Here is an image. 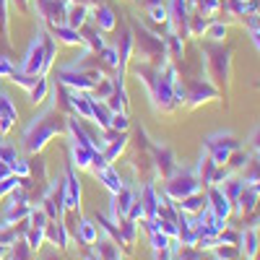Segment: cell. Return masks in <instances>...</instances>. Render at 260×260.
<instances>
[{"instance_id": "cell-1", "label": "cell", "mask_w": 260, "mask_h": 260, "mask_svg": "<svg viewBox=\"0 0 260 260\" xmlns=\"http://www.w3.org/2000/svg\"><path fill=\"white\" fill-rule=\"evenodd\" d=\"M55 52H57L55 37H50L47 31H37L18 71L26 76H45L50 71V65L55 62Z\"/></svg>"}, {"instance_id": "cell-2", "label": "cell", "mask_w": 260, "mask_h": 260, "mask_svg": "<svg viewBox=\"0 0 260 260\" xmlns=\"http://www.w3.org/2000/svg\"><path fill=\"white\" fill-rule=\"evenodd\" d=\"M60 127H62V122H60V117H55L52 107H50V110H45L39 117H34L31 125L24 130V146H26V151H31V154L42 151L52 136L60 133Z\"/></svg>"}, {"instance_id": "cell-3", "label": "cell", "mask_w": 260, "mask_h": 260, "mask_svg": "<svg viewBox=\"0 0 260 260\" xmlns=\"http://www.w3.org/2000/svg\"><path fill=\"white\" fill-rule=\"evenodd\" d=\"M192 192H201V180L195 172H187V169H175V175L167 177V185H164V195L172 201H182Z\"/></svg>"}, {"instance_id": "cell-4", "label": "cell", "mask_w": 260, "mask_h": 260, "mask_svg": "<svg viewBox=\"0 0 260 260\" xmlns=\"http://www.w3.org/2000/svg\"><path fill=\"white\" fill-rule=\"evenodd\" d=\"M206 151H208V156H211L216 164L224 167V164L232 159V154H237V151H240V141H237L232 133H219V136L206 138Z\"/></svg>"}, {"instance_id": "cell-5", "label": "cell", "mask_w": 260, "mask_h": 260, "mask_svg": "<svg viewBox=\"0 0 260 260\" xmlns=\"http://www.w3.org/2000/svg\"><path fill=\"white\" fill-rule=\"evenodd\" d=\"M37 13L45 18V24H65V11H68V0H34Z\"/></svg>"}, {"instance_id": "cell-6", "label": "cell", "mask_w": 260, "mask_h": 260, "mask_svg": "<svg viewBox=\"0 0 260 260\" xmlns=\"http://www.w3.org/2000/svg\"><path fill=\"white\" fill-rule=\"evenodd\" d=\"M62 208L65 211H81V182L76 177L73 167H68L62 180Z\"/></svg>"}, {"instance_id": "cell-7", "label": "cell", "mask_w": 260, "mask_h": 260, "mask_svg": "<svg viewBox=\"0 0 260 260\" xmlns=\"http://www.w3.org/2000/svg\"><path fill=\"white\" fill-rule=\"evenodd\" d=\"M208 208L219 216V219H229V213H232V201L226 198V192L221 190V185H211L208 190Z\"/></svg>"}, {"instance_id": "cell-8", "label": "cell", "mask_w": 260, "mask_h": 260, "mask_svg": "<svg viewBox=\"0 0 260 260\" xmlns=\"http://www.w3.org/2000/svg\"><path fill=\"white\" fill-rule=\"evenodd\" d=\"M240 252L247 257V260H255L260 255V234H257V226H247L245 232H240V242H237Z\"/></svg>"}, {"instance_id": "cell-9", "label": "cell", "mask_w": 260, "mask_h": 260, "mask_svg": "<svg viewBox=\"0 0 260 260\" xmlns=\"http://www.w3.org/2000/svg\"><path fill=\"white\" fill-rule=\"evenodd\" d=\"M45 237L55 245V247H60V250H65L71 245V237H68V226H65L60 219H52L47 226H45Z\"/></svg>"}, {"instance_id": "cell-10", "label": "cell", "mask_w": 260, "mask_h": 260, "mask_svg": "<svg viewBox=\"0 0 260 260\" xmlns=\"http://www.w3.org/2000/svg\"><path fill=\"white\" fill-rule=\"evenodd\" d=\"M94 154H96V148L81 146V143H73V141H71V164H73V167H78V169H91Z\"/></svg>"}, {"instance_id": "cell-11", "label": "cell", "mask_w": 260, "mask_h": 260, "mask_svg": "<svg viewBox=\"0 0 260 260\" xmlns=\"http://www.w3.org/2000/svg\"><path fill=\"white\" fill-rule=\"evenodd\" d=\"M237 203V213L240 216H250L257 211V203H260V192H255L250 185H245V190L240 192V198L234 201Z\"/></svg>"}, {"instance_id": "cell-12", "label": "cell", "mask_w": 260, "mask_h": 260, "mask_svg": "<svg viewBox=\"0 0 260 260\" xmlns=\"http://www.w3.org/2000/svg\"><path fill=\"white\" fill-rule=\"evenodd\" d=\"M50 31L55 34V39H57V42H62V45H71V47L83 45L81 31H78V29H73V26H68V24H55V26H50Z\"/></svg>"}, {"instance_id": "cell-13", "label": "cell", "mask_w": 260, "mask_h": 260, "mask_svg": "<svg viewBox=\"0 0 260 260\" xmlns=\"http://www.w3.org/2000/svg\"><path fill=\"white\" fill-rule=\"evenodd\" d=\"M99 226L94 224V219H81L78 221V226H76V237H78V242H83V245H96V240H99Z\"/></svg>"}, {"instance_id": "cell-14", "label": "cell", "mask_w": 260, "mask_h": 260, "mask_svg": "<svg viewBox=\"0 0 260 260\" xmlns=\"http://www.w3.org/2000/svg\"><path fill=\"white\" fill-rule=\"evenodd\" d=\"M86 16H89V8H86L83 3H73V0H68V11H65V24L73 26V29H81L86 24Z\"/></svg>"}, {"instance_id": "cell-15", "label": "cell", "mask_w": 260, "mask_h": 260, "mask_svg": "<svg viewBox=\"0 0 260 260\" xmlns=\"http://www.w3.org/2000/svg\"><path fill=\"white\" fill-rule=\"evenodd\" d=\"M211 52H213V55L208 57V62L216 65L213 76L219 78V81H226V78H229V52L221 50V47H216V50H211Z\"/></svg>"}, {"instance_id": "cell-16", "label": "cell", "mask_w": 260, "mask_h": 260, "mask_svg": "<svg viewBox=\"0 0 260 260\" xmlns=\"http://www.w3.org/2000/svg\"><path fill=\"white\" fill-rule=\"evenodd\" d=\"M125 146H127V136H125V133H117L110 143L104 146V151H99V154H102V159H104L107 164H112V161L122 154V151H125Z\"/></svg>"}, {"instance_id": "cell-17", "label": "cell", "mask_w": 260, "mask_h": 260, "mask_svg": "<svg viewBox=\"0 0 260 260\" xmlns=\"http://www.w3.org/2000/svg\"><path fill=\"white\" fill-rule=\"evenodd\" d=\"M94 224L99 226V232H104V237H110L115 245H122V240H120V224L117 221L107 219L104 213H94Z\"/></svg>"}, {"instance_id": "cell-18", "label": "cell", "mask_w": 260, "mask_h": 260, "mask_svg": "<svg viewBox=\"0 0 260 260\" xmlns=\"http://www.w3.org/2000/svg\"><path fill=\"white\" fill-rule=\"evenodd\" d=\"M208 206V198H206V195L203 192H192V195H187V198H182L180 201V211L182 213H190V216H195V213H201L203 208Z\"/></svg>"}, {"instance_id": "cell-19", "label": "cell", "mask_w": 260, "mask_h": 260, "mask_svg": "<svg viewBox=\"0 0 260 260\" xmlns=\"http://www.w3.org/2000/svg\"><path fill=\"white\" fill-rule=\"evenodd\" d=\"M94 21H96V29L99 31H112L115 24H117L112 8H107V6H96L94 8Z\"/></svg>"}, {"instance_id": "cell-20", "label": "cell", "mask_w": 260, "mask_h": 260, "mask_svg": "<svg viewBox=\"0 0 260 260\" xmlns=\"http://www.w3.org/2000/svg\"><path fill=\"white\" fill-rule=\"evenodd\" d=\"M141 201H143V206H146V219H154L156 211H159V192H156V187H154V185H146Z\"/></svg>"}, {"instance_id": "cell-21", "label": "cell", "mask_w": 260, "mask_h": 260, "mask_svg": "<svg viewBox=\"0 0 260 260\" xmlns=\"http://www.w3.org/2000/svg\"><path fill=\"white\" fill-rule=\"evenodd\" d=\"M216 167H219V164H216L208 154L201 159V164H198V180L206 185V187H211L213 185V177H216Z\"/></svg>"}, {"instance_id": "cell-22", "label": "cell", "mask_w": 260, "mask_h": 260, "mask_svg": "<svg viewBox=\"0 0 260 260\" xmlns=\"http://www.w3.org/2000/svg\"><path fill=\"white\" fill-rule=\"evenodd\" d=\"M213 96H216V89H211V86L203 83V81H195V83H192V94H187L190 104H201V102L213 99Z\"/></svg>"}, {"instance_id": "cell-23", "label": "cell", "mask_w": 260, "mask_h": 260, "mask_svg": "<svg viewBox=\"0 0 260 260\" xmlns=\"http://www.w3.org/2000/svg\"><path fill=\"white\" fill-rule=\"evenodd\" d=\"M136 234H138V224L130 221V219H122V224H120V240H122L125 247L136 245Z\"/></svg>"}, {"instance_id": "cell-24", "label": "cell", "mask_w": 260, "mask_h": 260, "mask_svg": "<svg viewBox=\"0 0 260 260\" xmlns=\"http://www.w3.org/2000/svg\"><path fill=\"white\" fill-rule=\"evenodd\" d=\"M47 91H50L47 78H45V76H39V78H37V83L29 89V96H31V102H34V104H42V102L47 99Z\"/></svg>"}, {"instance_id": "cell-25", "label": "cell", "mask_w": 260, "mask_h": 260, "mask_svg": "<svg viewBox=\"0 0 260 260\" xmlns=\"http://www.w3.org/2000/svg\"><path fill=\"white\" fill-rule=\"evenodd\" d=\"M219 185H221V190L226 192V198H229L232 203L240 198V192L245 190V180H242V177H232L229 182H219Z\"/></svg>"}, {"instance_id": "cell-26", "label": "cell", "mask_w": 260, "mask_h": 260, "mask_svg": "<svg viewBox=\"0 0 260 260\" xmlns=\"http://www.w3.org/2000/svg\"><path fill=\"white\" fill-rule=\"evenodd\" d=\"M18 159H21V156H18L16 146H11V143H3V141H0V161L8 164V167H11V172H13V164H16Z\"/></svg>"}, {"instance_id": "cell-27", "label": "cell", "mask_w": 260, "mask_h": 260, "mask_svg": "<svg viewBox=\"0 0 260 260\" xmlns=\"http://www.w3.org/2000/svg\"><path fill=\"white\" fill-rule=\"evenodd\" d=\"M8 257L11 260H29L31 257V247H29V242H13L11 245V250H8Z\"/></svg>"}, {"instance_id": "cell-28", "label": "cell", "mask_w": 260, "mask_h": 260, "mask_svg": "<svg viewBox=\"0 0 260 260\" xmlns=\"http://www.w3.org/2000/svg\"><path fill=\"white\" fill-rule=\"evenodd\" d=\"M45 240H47V237H45V229H42V226H29L26 229V242H29L31 250H39Z\"/></svg>"}, {"instance_id": "cell-29", "label": "cell", "mask_w": 260, "mask_h": 260, "mask_svg": "<svg viewBox=\"0 0 260 260\" xmlns=\"http://www.w3.org/2000/svg\"><path fill=\"white\" fill-rule=\"evenodd\" d=\"M151 21H156V24H169V11L164 3H156V6H146Z\"/></svg>"}, {"instance_id": "cell-30", "label": "cell", "mask_w": 260, "mask_h": 260, "mask_svg": "<svg viewBox=\"0 0 260 260\" xmlns=\"http://www.w3.org/2000/svg\"><path fill=\"white\" fill-rule=\"evenodd\" d=\"M213 260H234L237 255H240V247L237 245H216L213 247Z\"/></svg>"}, {"instance_id": "cell-31", "label": "cell", "mask_w": 260, "mask_h": 260, "mask_svg": "<svg viewBox=\"0 0 260 260\" xmlns=\"http://www.w3.org/2000/svg\"><path fill=\"white\" fill-rule=\"evenodd\" d=\"M99 55H102L104 65H110V68H120V50H115V47H102Z\"/></svg>"}, {"instance_id": "cell-32", "label": "cell", "mask_w": 260, "mask_h": 260, "mask_svg": "<svg viewBox=\"0 0 260 260\" xmlns=\"http://www.w3.org/2000/svg\"><path fill=\"white\" fill-rule=\"evenodd\" d=\"M125 219H130V221H141V219H146V206H143V201L141 198H136L133 201V206H130V211L125 213Z\"/></svg>"}, {"instance_id": "cell-33", "label": "cell", "mask_w": 260, "mask_h": 260, "mask_svg": "<svg viewBox=\"0 0 260 260\" xmlns=\"http://www.w3.org/2000/svg\"><path fill=\"white\" fill-rule=\"evenodd\" d=\"M127 115L125 112H112V117H110V127L107 130H117V133H125L127 130Z\"/></svg>"}, {"instance_id": "cell-34", "label": "cell", "mask_w": 260, "mask_h": 260, "mask_svg": "<svg viewBox=\"0 0 260 260\" xmlns=\"http://www.w3.org/2000/svg\"><path fill=\"white\" fill-rule=\"evenodd\" d=\"M169 245H172V240H169L161 229L151 232V247H154V250H161V247H169Z\"/></svg>"}, {"instance_id": "cell-35", "label": "cell", "mask_w": 260, "mask_h": 260, "mask_svg": "<svg viewBox=\"0 0 260 260\" xmlns=\"http://www.w3.org/2000/svg\"><path fill=\"white\" fill-rule=\"evenodd\" d=\"M206 37L213 39V42H221V39L226 37V26H224V24H211V26L206 29Z\"/></svg>"}, {"instance_id": "cell-36", "label": "cell", "mask_w": 260, "mask_h": 260, "mask_svg": "<svg viewBox=\"0 0 260 260\" xmlns=\"http://www.w3.org/2000/svg\"><path fill=\"white\" fill-rule=\"evenodd\" d=\"M16 71H18L16 65H13V62L6 57V55H0V78H11Z\"/></svg>"}, {"instance_id": "cell-37", "label": "cell", "mask_w": 260, "mask_h": 260, "mask_svg": "<svg viewBox=\"0 0 260 260\" xmlns=\"http://www.w3.org/2000/svg\"><path fill=\"white\" fill-rule=\"evenodd\" d=\"M83 39H89V50H94V52H99L102 47H104V39H102V31L99 29H94V31H89V37H83Z\"/></svg>"}, {"instance_id": "cell-38", "label": "cell", "mask_w": 260, "mask_h": 260, "mask_svg": "<svg viewBox=\"0 0 260 260\" xmlns=\"http://www.w3.org/2000/svg\"><path fill=\"white\" fill-rule=\"evenodd\" d=\"M167 45H169V50L175 52L177 57L182 55V42H180V34H177V31H172V34L167 37Z\"/></svg>"}, {"instance_id": "cell-39", "label": "cell", "mask_w": 260, "mask_h": 260, "mask_svg": "<svg viewBox=\"0 0 260 260\" xmlns=\"http://www.w3.org/2000/svg\"><path fill=\"white\" fill-rule=\"evenodd\" d=\"M201 3V16H213L219 11V0H198Z\"/></svg>"}, {"instance_id": "cell-40", "label": "cell", "mask_w": 260, "mask_h": 260, "mask_svg": "<svg viewBox=\"0 0 260 260\" xmlns=\"http://www.w3.org/2000/svg\"><path fill=\"white\" fill-rule=\"evenodd\" d=\"M154 260H175V252H172V247L154 250Z\"/></svg>"}, {"instance_id": "cell-41", "label": "cell", "mask_w": 260, "mask_h": 260, "mask_svg": "<svg viewBox=\"0 0 260 260\" xmlns=\"http://www.w3.org/2000/svg\"><path fill=\"white\" fill-rule=\"evenodd\" d=\"M250 146H252V151H257V154H260V127L250 136Z\"/></svg>"}, {"instance_id": "cell-42", "label": "cell", "mask_w": 260, "mask_h": 260, "mask_svg": "<svg viewBox=\"0 0 260 260\" xmlns=\"http://www.w3.org/2000/svg\"><path fill=\"white\" fill-rule=\"evenodd\" d=\"M8 175H11V167L0 161V180H3V177H8Z\"/></svg>"}, {"instance_id": "cell-43", "label": "cell", "mask_w": 260, "mask_h": 260, "mask_svg": "<svg viewBox=\"0 0 260 260\" xmlns=\"http://www.w3.org/2000/svg\"><path fill=\"white\" fill-rule=\"evenodd\" d=\"M252 45H255L257 52H260V31H257V29H252Z\"/></svg>"}, {"instance_id": "cell-44", "label": "cell", "mask_w": 260, "mask_h": 260, "mask_svg": "<svg viewBox=\"0 0 260 260\" xmlns=\"http://www.w3.org/2000/svg\"><path fill=\"white\" fill-rule=\"evenodd\" d=\"M6 255H8V247H6V245H0V260H3Z\"/></svg>"}, {"instance_id": "cell-45", "label": "cell", "mask_w": 260, "mask_h": 260, "mask_svg": "<svg viewBox=\"0 0 260 260\" xmlns=\"http://www.w3.org/2000/svg\"><path fill=\"white\" fill-rule=\"evenodd\" d=\"M245 3H252V0H234V8H240V6H245Z\"/></svg>"}, {"instance_id": "cell-46", "label": "cell", "mask_w": 260, "mask_h": 260, "mask_svg": "<svg viewBox=\"0 0 260 260\" xmlns=\"http://www.w3.org/2000/svg\"><path fill=\"white\" fill-rule=\"evenodd\" d=\"M86 260H102V257H99L96 252H91V255H89V257H86Z\"/></svg>"}, {"instance_id": "cell-47", "label": "cell", "mask_w": 260, "mask_h": 260, "mask_svg": "<svg viewBox=\"0 0 260 260\" xmlns=\"http://www.w3.org/2000/svg\"><path fill=\"white\" fill-rule=\"evenodd\" d=\"M0 198H3V195H0Z\"/></svg>"}, {"instance_id": "cell-48", "label": "cell", "mask_w": 260, "mask_h": 260, "mask_svg": "<svg viewBox=\"0 0 260 260\" xmlns=\"http://www.w3.org/2000/svg\"><path fill=\"white\" fill-rule=\"evenodd\" d=\"M117 260H120V257H117Z\"/></svg>"}]
</instances>
